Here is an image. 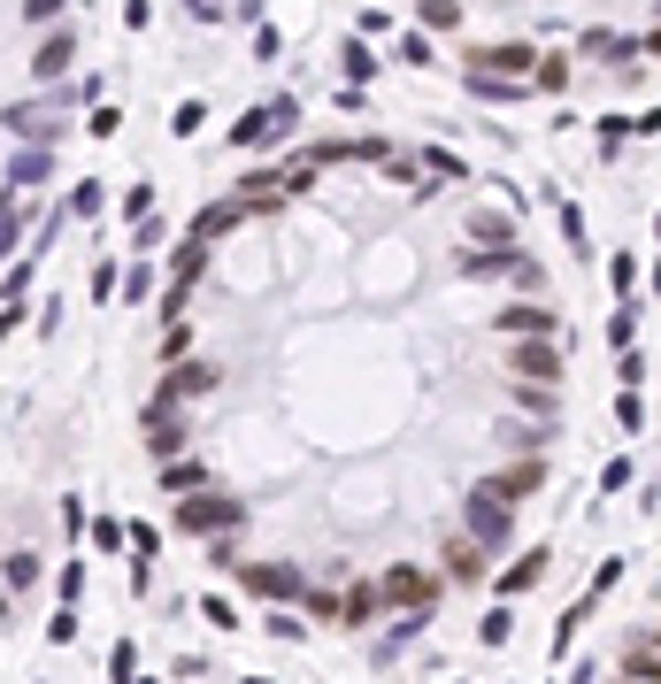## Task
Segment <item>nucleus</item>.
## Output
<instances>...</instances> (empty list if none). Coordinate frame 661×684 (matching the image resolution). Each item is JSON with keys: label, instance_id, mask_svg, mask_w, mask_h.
I'll list each match as a JSON object with an SVG mask.
<instances>
[{"label": "nucleus", "instance_id": "nucleus-1", "mask_svg": "<svg viewBox=\"0 0 661 684\" xmlns=\"http://www.w3.org/2000/svg\"><path fill=\"white\" fill-rule=\"evenodd\" d=\"M246 223L185 239L162 293L147 454L177 530L301 631H385V585H485L554 477L562 385L515 369L562 339L531 246L330 215L293 231L277 162L239 170Z\"/></svg>", "mask_w": 661, "mask_h": 684}, {"label": "nucleus", "instance_id": "nucleus-2", "mask_svg": "<svg viewBox=\"0 0 661 684\" xmlns=\"http://www.w3.org/2000/svg\"><path fill=\"white\" fill-rule=\"evenodd\" d=\"M462 70L470 77H531L538 70V46H523V39H493V46H462Z\"/></svg>", "mask_w": 661, "mask_h": 684}, {"label": "nucleus", "instance_id": "nucleus-3", "mask_svg": "<svg viewBox=\"0 0 661 684\" xmlns=\"http://www.w3.org/2000/svg\"><path fill=\"white\" fill-rule=\"evenodd\" d=\"M70 62H77V31H62V23H54V31L31 46V77H39V85H62V77H70Z\"/></svg>", "mask_w": 661, "mask_h": 684}, {"label": "nucleus", "instance_id": "nucleus-4", "mask_svg": "<svg viewBox=\"0 0 661 684\" xmlns=\"http://www.w3.org/2000/svg\"><path fill=\"white\" fill-rule=\"evenodd\" d=\"M293 131V101H270V108H254V116H239V147H262V139H285Z\"/></svg>", "mask_w": 661, "mask_h": 684}, {"label": "nucleus", "instance_id": "nucleus-5", "mask_svg": "<svg viewBox=\"0 0 661 684\" xmlns=\"http://www.w3.org/2000/svg\"><path fill=\"white\" fill-rule=\"evenodd\" d=\"M423 31H462V0H416Z\"/></svg>", "mask_w": 661, "mask_h": 684}, {"label": "nucleus", "instance_id": "nucleus-6", "mask_svg": "<svg viewBox=\"0 0 661 684\" xmlns=\"http://www.w3.org/2000/svg\"><path fill=\"white\" fill-rule=\"evenodd\" d=\"M531 77H538L546 93H562V85H569V54H538V70H531Z\"/></svg>", "mask_w": 661, "mask_h": 684}, {"label": "nucleus", "instance_id": "nucleus-7", "mask_svg": "<svg viewBox=\"0 0 661 684\" xmlns=\"http://www.w3.org/2000/svg\"><path fill=\"white\" fill-rule=\"evenodd\" d=\"M470 93H478V101H523L515 77H470Z\"/></svg>", "mask_w": 661, "mask_h": 684}, {"label": "nucleus", "instance_id": "nucleus-8", "mask_svg": "<svg viewBox=\"0 0 661 684\" xmlns=\"http://www.w3.org/2000/svg\"><path fill=\"white\" fill-rule=\"evenodd\" d=\"M400 62H416V70H423V62H439V46H431V31H408V39H400Z\"/></svg>", "mask_w": 661, "mask_h": 684}, {"label": "nucleus", "instance_id": "nucleus-9", "mask_svg": "<svg viewBox=\"0 0 661 684\" xmlns=\"http://www.w3.org/2000/svg\"><path fill=\"white\" fill-rule=\"evenodd\" d=\"M338 62H346V77H369V70H377V54H369L361 39H346V46H338Z\"/></svg>", "mask_w": 661, "mask_h": 684}, {"label": "nucleus", "instance_id": "nucleus-10", "mask_svg": "<svg viewBox=\"0 0 661 684\" xmlns=\"http://www.w3.org/2000/svg\"><path fill=\"white\" fill-rule=\"evenodd\" d=\"M62 8H70V0H23V23H46V31H54Z\"/></svg>", "mask_w": 661, "mask_h": 684}, {"label": "nucleus", "instance_id": "nucleus-11", "mask_svg": "<svg viewBox=\"0 0 661 684\" xmlns=\"http://www.w3.org/2000/svg\"><path fill=\"white\" fill-rule=\"evenodd\" d=\"M639 46H647V54H654V62H661V31H647V39H639Z\"/></svg>", "mask_w": 661, "mask_h": 684}, {"label": "nucleus", "instance_id": "nucleus-12", "mask_svg": "<svg viewBox=\"0 0 661 684\" xmlns=\"http://www.w3.org/2000/svg\"><path fill=\"white\" fill-rule=\"evenodd\" d=\"M216 8H223V0H192V15H216Z\"/></svg>", "mask_w": 661, "mask_h": 684}]
</instances>
